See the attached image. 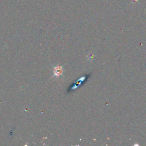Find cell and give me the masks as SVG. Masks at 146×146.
<instances>
[{
  "label": "cell",
  "instance_id": "cell-1",
  "mask_svg": "<svg viewBox=\"0 0 146 146\" xmlns=\"http://www.w3.org/2000/svg\"><path fill=\"white\" fill-rule=\"evenodd\" d=\"M62 67L60 66H56L54 68V76H59V75L62 74Z\"/></svg>",
  "mask_w": 146,
  "mask_h": 146
}]
</instances>
